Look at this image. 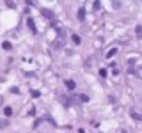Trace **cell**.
<instances>
[{
  "instance_id": "1",
  "label": "cell",
  "mask_w": 142,
  "mask_h": 133,
  "mask_svg": "<svg viewBox=\"0 0 142 133\" xmlns=\"http://www.w3.org/2000/svg\"><path fill=\"white\" fill-rule=\"evenodd\" d=\"M41 14H43L45 18H48V20L53 23V20H55V12H53L52 9H41Z\"/></svg>"
},
{
  "instance_id": "2",
  "label": "cell",
  "mask_w": 142,
  "mask_h": 133,
  "mask_svg": "<svg viewBox=\"0 0 142 133\" xmlns=\"http://www.w3.org/2000/svg\"><path fill=\"white\" fill-rule=\"evenodd\" d=\"M76 18H78L80 22H84V20H85V9H84V7H80V9H78V12H76Z\"/></svg>"
},
{
  "instance_id": "3",
  "label": "cell",
  "mask_w": 142,
  "mask_h": 133,
  "mask_svg": "<svg viewBox=\"0 0 142 133\" xmlns=\"http://www.w3.org/2000/svg\"><path fill=\"white\" fill-rule=\"evenodd\" d=\"M27 25H29V28H30L34 34L37 32V30H36V25H34V20H32V18H27Z\"/></svg>"
},
{
  "instance_id": "4",
  "label": "cell",
  "mask_w": 142,
  "mask_h": 133,
  "mask_svg": "<svg viewBox=\"0 0 142 133\" xmlns=\"http://www.w3.org/2000/svg\"><path fill=\"white\" fill-rule=\"evenodd\" d=\"M130 116H131L133 119H137V121H142V114H138V112H135V110L130 112Z\"/></svg>"
},
{
  "instance_id": "5",
  "label": "cell",
  "mask_w": 142,
  "mask_h": 133,
  "mask_svg": "<svg viewBox=\"0 0 142 133\" xmlns=\"http://www.w3.org/2000/svg\"><path fill=\"white\" fill-rule=\"evenodd\" d=\"M52 46H53L55 50H60V48H62V46H64V41H62V39H60V41H55V43H53Z\"/></svg>"
},
{
  "instance_id": "6",
  "label": "cell",
  "mask_w": 142,
  "mask_h": 133,
  "mask_svg": "<svg viewBox=\"0 0 142 133\" xmlns=\"http://www.w3.org/2000/svg\"><path fill=\"white\" fill-rule=\"evenodd\" d=\"M66 87H68V89H69V90H73V89H75V87H76V84H75V82H73V80H66Z\"/></svg>"
},
{
  "instance_id": "7",
  "label": "cell",
  "mask_w": 142,
  "mask_h": 133,
  "mask_svg": "<svg viewBox=\"0 0 142 133\" xmlns=\"http://www.w3.org/2000/svg\"><path fill=\"white\" fill-rule=\"evenodd\" d=\"M4 116H6V117H11V116H13V108H11V106H6V108H4Z\"/></svg>"
},
{
  "instance_id": "8",
  "label": "cell",
  "mask_w": 142,
  "mask_h": 133,
  "mask_svg": "<svg viewBox=\"0 0 142 133\" xmlns=\"http://www.w3.org/2000/svg\"><path fill=\"white\" fill-rule=\"evenodd\" d=\"M117 53V48H110L108 52H107V59H110V57H114Z\"/></svg>"
},
{
  "instance_id": "9",
  "label": "cell",
  "mask_w": 142,
  "mask_h": 133,
  "mask_svg": "<svg viewBox=\"0 0 142 133\" xmlns=\"http://www.w3.org/2000/svg\"><path fill=\"white\" fill-rule=\"evenodd\" d=\"M71 39H73V43H75V44H80V41H82V39H80V36H76V34H73V36H71Z\"/></svg>"
},
{
  "instance_id": "10",
  "label": "cell",
  "mask_w": 142,
  "mask_h": 133,
  "mask_svg": "<svg viewBox=\"0 0 142 133\" xmlns=\"http://www.w3.org/2000/svg\"><path fill=\"white\" fill-rule=\"evenodd\" d=\"M2 48H4V50H11V48H13V44H11L9 41H4V43H2Z\"/></svg>"
},
{
  "instance_id": "11",
  "label": "cell",
  "mask_w": 142,
  "mask_h": 133,
  "mask_svg": "<svg viewBox=\"0 0 142 133\" xmlns=\"http://www.w3.org/2000/svg\"><path fill=\"white\" fill-rule=\"evenodd\" d=\"M9 126V121L7 119H2V121H0V128H7Z\"/></svg>"
},
{
  "instance_id": "12",
  "label": "cell",
  "mask_w": 142,
  "mask_h": 133,
  "mask_svg": "<svg viewBox=\"0 0 142 133\" xmlns=\"http://www.w3.org/2000/svg\"><path fill=\"white\" fill-rule=\"evenodd\" d=\"M30 94H32V98H39V96H41V92H39V90H30Z\"/></svg>"
},
{
  "instance_id": "13",
  "label": "cell",
  "mask_w": 142,
  "mask_h": 133,
  "mask_svg": "<svg viewBox=\"0 0 142 133\" xmlns=\"http://www.w3.org/2000/svg\"><path fill=\"white\" fill-rule=\"evenodd\" d=\"M135 34H137V36H138V37H140V36H142V25H138V27H137V28H135Z\"/></svg>"
},
{
  "instance_id": "14",
  "label": "cell",
  "mask_w": 142,
  "mask_h": 133,
  "mask_svg": "<svg viewBox=\"0 0 142 133\" xmlns=\"http://www.w3.org/2000/svg\"><path fill=\"white\" fill-rule=\"evenodd\" d=\"M92 7L98 11V9H101V4H99V2H94V4H92Z\"/></svg>"
},
{
  "instance_id": "15",
  "label": "cell",
  "mask_w": 142,
  "mask_h": 133,
  "mask_svg": "<svg viewBox=\"0 0 142 133\" xmlns=\"http://www.w3.org/2000/svg\"><path fill=\"white\" fill-rule=\"evenodd\" d=\"M99 76H107V71L105 69H99Z\"/></svg>"
},
{
  "instance_id": "16",
  "label": "cell",
  "mask_w": 142,
  "mask_h": 133,
  "mask_svg": "<svg viewBox=\"0 0 142 133\" xmlns=\"http://www.w3.org/2000/svg\"><path fill=\"white\" fill-rule=\"evenodd\" d=\"M112 6H114L115 9H119V7H121V2H112Z\"/></svg>"
},
{
  "instance_id": "17",
  "label": "cell",
  "mask_w": 142,
  "mask_h": 133,
  "mask_svg": "<svg viewBox=\"0 0 142 133\" xmlns=\"http://www.w3.org/2000/svg\"><path fill=\"white\" fill-rule=\"evenodd\" d=\"M137 74H138V76H142V69H138V71H137Z\"/></svg>"
},
{
  "instance_id": "18",
  "label": "cell",
  "mask_w": 142,
  "mask_h": 133,
  "mask_svg": "<svg viewBox=\"0 0 142 133\" xmlns=\"http://www.w3.org/2000/svg\"><path fill=\"white\" fill-rule=\"evenodd\" d=\"M2 103H4V98H2V96H0V105H2Z\"/></svg>"
}]
</instances>
